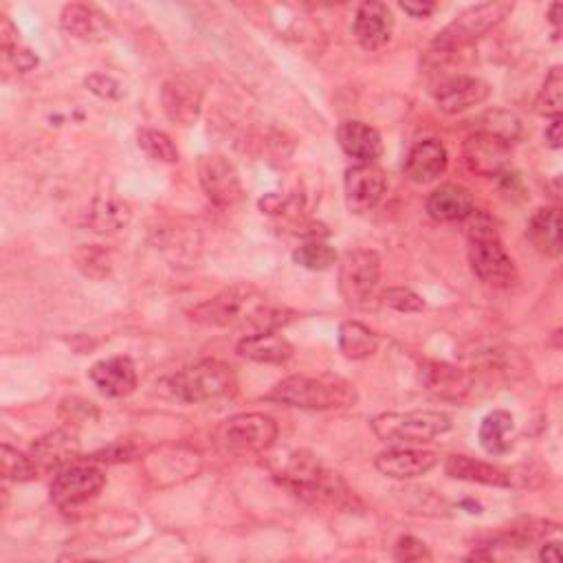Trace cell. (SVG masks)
I'll list each match as a JSON object with an SVG mask.
<instances>
[{
	"label": "cell",
	"instance_id": "ffe728a7",
	"mask_svg": "<svg viewBox=\"0 0 563 563\" xmlns=\"http://www.w3.org/2000/svg\"><path fill=\"white\" fill-rule=\"evenodd\" d=\"M62 29L82 42H104L111 34L108 18L91 5H66L60 16Z\"/></svg>",
	"mask_w": 563,
	"mask_h": 563
},
{
	"label": "cell",
	"instance_id": "e0dca14e",
	"mask_svg": "<svg viewBox=\"0 0 563 563\" xmlns=\"http://www.w3.org/2000/svg\"><path fill=\"white\" fill-rule=\"evenodd\" d=\"M438 464V456L434 451L423 449H408V447H396L387 449L376 456L374 466L383 475L392 479H412L419 475H425Z\"/></svg>",
	"mask_w": 563,
	"mask_h": 563
},
{
	"label": "cell",
	"instance_id": "52a82bcc",
	"mask_svg": "<svg viewBox=\"0 0 563 563\" xmlns=\"http://www.w3.org/2000/svg\"><path fill=\"white\" fill-rule=\"evenodd\" d=\"M106 485L98 462H71L60 469L51 485V502L62 511H73L93 500Z\"/></svg>",
	"mask_w": 563,
	"mask_h": 563
},
{
	"label": "cell",
	"instance_id": "d6986e66",
	"mask_svg": "<svg viewBox=\"0 0 563 563\" xmlns=\"http://www.w3.org/2000/svg\"><path fill=\"white\" fill-rule=\"evenodd\" d=\"M447 170V150L436 139L419 141L406 158V177L412 183L427 185L443 177Z\"/></svg>",
	"mask_w": 563,
	"mask_h": 563
},
{
	"label": "cell",
	"instance_id": "60d3db41",
	"mask_svg": "<svg viewBox=\"0 0 563 563\" xmlns=\"http://www.w3.org/2000/svg\"><path fill=\"white\" fill-rule=\"evenodd\" d=\"M400 10H404L406 14H410L412 18H427L436 12V5L434 3H423V0H419V3H400Z\"/></svg>",
	"mask_w": 563,
	"mask_h": 563
},
{
	"label": "cell",
	"instance_id": "e575fe53",
	"mask_svg": "<svg viewBox=\"0 0 563 563\" xmlns=\"http://www.w3.org/2000/svg\"><path fill=\"white\" fill-rule=\"evenodd\" d=\"M482 124V132H489V135H496L500 137L502 141H507L509 145L520 137L522 132V124L520 119L513 115V113H507V111H494V113H487L485 117L479 119Z\"/></svg>",
	"mask_w": 563,
	"mask_h": 563
},
{
	"label": "cell",
	"instance_id": "8d00e7d4",
	"mask_svg": "<svg viewBox=\"0 0 563 563\" xmlns=\"http://www.w3.org/2000/svg\"><path fill=\"white\" fill-rule=\"evenodd\" d=\"M85 85L91 93H95L98 98H104V100H119L124 95V89L117 79H113L111 75H104V73L89 75L85 79Z\"/></svg>",
	"mask_w": 563,
	"mask_h": 563
},
{
	"label": "cell",
	"instance_id": "cb8c5ba5",
	"mask_svg": "<svg viewBox=\"0 0 563 563\" xmlns=\"http://www.w3.org/2000/svg\"><path fill=\"white\" fill-rule=\"evenodd\" d=\"M526 238L530 245L548 256L556 258L561 254V214L559 207H541L537 209L526 227Z\"/></svg>",
	"mask_w": 563,
	"mask_h": 563
},
{
	"label": "cell",
	"instance_id": "4fadbf2b",
	"mask_svg": "<svg viewBox=\"0 0 563 563\" xmlns=\"http://www.w3.org/2000/svg\"><path fill=\"white\" fill-rule=\"evenodd\" d=\"M346 203L350 212L366 214L379 205L387 190V179L374 164H359L346 172Z\"/></svg>",
	"mask_w": 563,
	"mask_h": 563
},
{
	"label": "cell",
	"instance_id": "9a60e30c",
	"mask_svg": "<svg viewBox=\"0 0 563 563\" xmlns=\"http://www.w3.org/2000/svg\"><path fill=\"white\" fill-rule=\"evenodd\" d=\"M489 95H491V87L485 82V79L471 77V75H456L438 87L436 102L440 111L449 115H458L482 104Z\"/></svg>",
	"mask_w": 563,
	"mask_h": 563
},
{
	"label": "cell",
	"instance_id": "4316f807",
	"mask_svg": "<svg viewBox=\"0 0 563 563\" xmlns=\"http://www.w3.org/2000/svg\"><path fill=\"white\" fill-rule=\"evenodd\" d=\"M423 374L427 389L443 400H460L471 389L469 374L453 366L432 363Z\"/></svg>",
	"mask_w": 563,
	"mask_h": 563
},
{
	"label": "cell",
	"instance_id": "2e32d148",
	"mask_svg": "<svg viewBox=\"0 0 563 563\" xmlns=\"http://www.w3.org/2000/svg\"><path fill=\"white\" fill-rule=\"evenodd\" d=\"M394 31V16L385 3H363L355 16V38L366 51L383 49Z\"/></svg>",
	"mask_w": 563,
	"mask_h": 563
},
{
	"label": "cell",
	"instance_id": "8fae6325",
	"mask_svg": "<svg viewBox=\"0 0 563 563\" xmlns=\"http://www.w3.org/2000/svg\"><path fill=\"white\" fill-rule=\"evenodd\" d=\"M199 181L205 196L220 209H231L243 201V183L229 158L220 154H207L199 161Z\"/></svg>",
	"mask_w": 563,
	"mask_h": 563
},
{
	"label": "cell",
	"instance_id": "484cf974",
	"mask_svg": "<svg viewBox=\"0 0 563 563\" xmlns=\"http://www.w3.org/2000/svg\"><path fill=\"white\" fill-rule=\"evenodd\" d=\"M445 471L453 479L477 482V485H487V487H511V477L507 471L489 462L473 460L469 456H451L445 462Z\"/></svg>",
	"mask_w": 563,
	"mask_h": 563
},
{
	"label": "cell",
	"instance_id": "ab89813d",
	"mask_svg": "<svg viewBox=\"0 0 563 563\" xmlns=\"http://www.w3.org/2000/svg\"><path fill=\"white\" fill-rule=\"evenodd\" d=\"M135 456V449L130 445L124 443H115L113 447L100 451L93 456L95 462H121V460H130Z\"/></svg>",
	"mask_w": 563,
	"mask_h": 563
},
{
	"label": "cell",
	"instance_id": "7a4b0ae2",
	"mask_svg": "<svg viewBox=\"0 0 563 563\" xmlns=\"http://www.w3.org/2000/svg\"><path fill=\"white\" fill-rule=\"evenodd\" d=\"M462 222H466L469 263L473 273L496 289H509L515 284L517 267L502 245L496 222L477 209H473Z\"/></svg>",
	"mask_w": 563,
	"mask_h": 563
},
{
	"label": "cell",
	"instance_id": "5b68a950",
	"mask_svg": "<svg viewBox=\"0 0 563 563\" xmlns=\"http://www.w3.org/2000/svg\"><path fill=\"white\" fill-rule=\"evenodd\" d=\"M267 299L247 284H235L212 297L209 302L196 306L190 317L199 324L207 327H240L245 329L254 312L265 304Z\"/></svg>",
	"mask_w": 563,
	"mask_h": 563
},
{
	"label": "cell",
	"instance_id": "d590c367",
	"mask_svg": "<svg viewBox=\"0 0 563 563\" xmlns=\"http://www.w3.org/2000/svg\"><path fill=\"white\" fill-rule=\"evenodd\" d=\"M383 304L398 310V312H421L425 308V302L421 295H417L410 289H387L383 293Z\"/></svg>",
	"mask_w": 563,
	"mask_h": 563
},
{
	"label": "cell",
	"instance_id": "44dd1931",
	"mask_svg": "<svg viewBox=\"0 0 563 563\" xmlns=\"http://www.w3.org/2000/svg\"><path fill=\"white\" fill-rule=\"evenodd\" d=\"M79 456V443L71 432H51L36 440L31 447V460L38 473L60 471Z\"/></svg>",
	"mask_w": 563,
	"mask_h": 563
},
{
	"label": "cell",
	"instance_id": "9c48e42d",
	"mask_svg": "<svg viewBox=\"0 0 563 563\" xmlns=\"http://www.w3.org/2000/svg\"><path fill=\"white\" fill-rule=\"evenodd\" d=\"M513 12V3H482L462 12L449 27H445L434 47L440 51H456L475 42L482 34H487L496 25H500Z\"/></svg>",
	"mask_w": 563,
	"mask_h": 563
},
{
	"label": "cell",
	"instance_id": "ee69618b",
	"mask_svg": "<svg viewBox=\"0 0 563 563\" xmlns=\"http://www.w3.org/2000/svg\"><path fill=\"white\" fill-rule=\"evenodd\" d=\"M561 3H554L552 8H550V23L556 27V31H559V25H561Z\"/></svg>",
	"mask_w": 563,
	"mask_h": 563
},
{
	"label": "cell",
	"instance_id": "d4e9b609",
	"mask_svg": "<svg viewBox=\"0 0 563 563\" xmlns=\"http://www.w3.org/2000/svg\"><path fill=\"white\" fill-rule=\"evenodd\" d=\"M235 353L256 361V363H286L293 357V346L278 333H260V335H245L238 342Z\"/></svg>",
	"mask_w": 563,
	"mask_h": 563
},
{
	"label": "cell",
	"instance_id": "1f68e13d",
	"mask_svg": "<svg viewBox=\"0 0 563 563\" xmlns=\"http://www.w3.org/2000/svg\"><path fill=\"white\" fill-rule=\"evenodd\" d=\"M293 260L308 271H327L337 263V254L331 245L312 240V243H306L293 252Z\"/></svg>",
	"mask_w": 563,
	"mask_h": 563
},
{
	"label": "cell",
	"instance_id": "f546056e",
	"mask_svg": "<svg viewBox=\"0 0 563 563\" xmlns=\"http://www.w3.org/2000/svg\"><path fill=\"white\" fill-rule=\"evenodd\" d=\"M379 337L359 321H344L340 327V350L348 359H368L376 353Z\"/></svg>",
	"mask_w": 563,
	"mask_h": 563
},
{
	"label": "cell",
	"instance_id": "ac0fdd59",
	"mask_svg": "<svg viewBox=\"0 0 563 563\" xmlns=\"http://www.w3.org/2000/svg\"><path fill=\"white\" fill-rule=\"evenodd\" d=\"M95 387L111 398H124L137 389V368L128 357H113L98 361L89 370Z\"/></svg>",
	"mask_w": 563,
	"mask_h": 563
},
{
	"label": "cell",
	"instance_id": "83f0119b",
	"mask_svg": "<svg viewBox=\"0 0 563 563\" xmlns=\"http://www.w3.org/2000/svg\"><path fill=\"white\" fill-rule=\"evenodd\" d=\"M87 220L93 227V231L113 233L130 220V207L115 196H100L93 201Z\"/></svg>",
	"mask_w": 563,
	"mask_h": 563
},
{
	"label": "cell",
	"instance_id": "f1b7e54d",
	"mask_svg": "<svg viewBox=\"0 0 563 563\" xmlns=\"http://www.w3.org/2000/svg\"><path fill=\"white\" fill-rule=\"evenodd\" d=\"M511 430H513V417L504 410H496L487 414L479 425V434H477L479 445L491 456L507 453L511 449V440H509Z\"/></svg>",
	"mask_w": 563,
	"mask_h": 563
},
{
	"label": "cell",
	"instance_id": "d6a6232c",
	"mask_svg": "<svg viewBox=\"0 0 563 563\" xmlns=\"http://www.w3.org/2000/svg\"><path fill=\"white\" fill-rule=\"evenodd\" d=\"M139 148L154 161L161 164H177L179 161V148L175 141L161 130H141L139 132Z\"/></svg>",
	"mask_w": 563,
	"mask_h": 563
},
{
	"label": "cell",
	"instance_id": "3957f363",
	"mask_svg": "<svg viewBox=\"0 0 563 563\" xmlns=\"http://www.w3.org/2000/svg\"><path fill=\"white\" fill-rule=\"evenodd\" d=\"M269 400H278V404L302 408V410H337V408H350L357 400V392L350 383L342 379L331 376H286L282 379L271 394Z\"/></svg>",
	"mask_w": 563,
	"mask_h": 563
},
{
	"label": "cell",
	"instance_id": "7c38bea8",
	"mask_svg": "<svg viewBox=\"0 0 563 563\" xmlns=\"http://www.w3.org/2000/svg\"><path fill=\"white\" fill-rule=\"evenodd\" d=\"M462 154H464V164L471 172L494 179L507 172L511 145L496 135L477 130L466 137L462 145Z\"/></svg>",
	"mask_w": 563,
	"mask_h": 563
},
{
	"label": "cell",
	"instance_id": "8992f818",
	"mask_svg": "<svg viewBox=\"0 0 563 563\" xmlns=\"http://www.w3.org/2000/svg\"><path fill=\"white\" fill-rule=\"evenodd\" d=\"M235 387V372L222 361H199L172 376L170 389L185 404H203L227 396Z\"/></svg>",
	"mask_w": 563,
	"mask_h": 563
},
{
	"label": "cell",
	"instance_id": "7bdbcfd3",
	"mask_svg": "<svg viewBox=\"0 0 563 563\" xmlns=\"http://www.w3.org/2000/svg\"><path fill=\"white\" fill-rule=\"evenodd\" d=\"M539 559H541V561H552V563H559V561H561V550H559V541H546V543L541 546Z\"/></svg>",
	"mask_w": 563,
	"mask_h": 563
},
{
	"label": "cell",
	"instance_id": "5bb4252c",
	"mask_svg": "<svg viewBox=\"0 0 563 563\" xmlns=\"http://www.w3.org/2000/svg\"><path fill=\"white\" fill-rule=\"evenodd\" d=\"M161 102H164V111L170 121L190 126L199 119L203 108V91L196 87L194 79L188 75H179L168 79L161 91Z\"/></svg>",
	"mask_w": 563,
	"mask_h": 563
},
{
	"label": "cell",
	"instance_id": "f35d334b",
	"mask_svg": "<svg viewBox=\"0 0 563 563\" xmlns=\"http://www.w3.org/2000/svg\"><path fill=\"white\" fill-rule=\"evenodd\" d=\"M0 44H3L5 55H14L18 51V29L12 25L8 16L0 21Z\"/></svg>",
	"mask_w": 563,
	"mask_h": 563
},
{
	"label": "cell",
	"instance_id": "836d02e7",
	"mask_svg": "<svg viewBox=\"0 0 563 563\" xmlns=\"http://www.w3.org/2000/svg\"><path fill=\"white\" fill-rule=\"evenodd\" d=\"M0 471H3L5 479L14 482H29L38 477V469L31 456H25L10 445H3V449H0Z\"/></svg>",
	"mask_w": 563,
	"mask_h": 563
},
{
	"label": "cell",
	"instance_id": "30bf717a",
	"mask_svg": "<svg viewBox=\"0 0 563 563\" xmlns=\"http://www.w3.org/2000/svg\"><path fill=\"white\" fill-rule=\"evenodd\" d=\"M278 438V423L258 412L238 414L218 430V440L233 451H265Z\"/></svg>",
	"mask_w": 563,
	"mask_h": 563
},
{
	"label": "cell",
	"instance_id": "74e56055",
	"mask_svg": "<svg viewBox=\"0 0 563 563\" xmlns=\"http://www.w3.org/2000/svg\"><path fill=\"white\" fill-rule=\"evenodd\" d=\"M394 559H396V561H423V559L430 561L432 554L427 552V548H425L423 541H419L417 537L406 535V537H400V539L396 541V546H394Z\"/></svg>",
	"mask_w": 563,
	"mask_h": 563
},
{
	"label": "cell",
	"instance_id": "4dcf8cb0",
	"mask_svg": "<svg viewBox=\"0 0 563 563\" xmlns=\"http://www.w3.org/2000/svg\"><path fill=\"white\" fill-rule=\"evenodd\" d=\"M561 108H563V71L561 66H554L546 77L539 98L535 100V111L543 117L554 119L561 117Z\"/></svg>",
	"mask_w": 563,
	"mask_h": 563
},
{
	"label": "cell",
	"instance_id": "7402d4cb",
	"mask_svg": "<svg viewBox=\"0 0 563 563\" xmlns=\"http://www.w3.org/2000/svg\"><path fill=\"white\" fill-rule=\"evenodd\" d=\"M337 141L342 145V150L357 158L359 164H374V161L381 156L383 152V141H381V135L363 124V121H344L337 130Z\"/></svg>",
	"mask_w": 563,
	"mask_h": 563
},
{
	"label": "cell",
	"instance_id": "603a6c76",
	"mask_svg": "<svg viewBox=\"0 0 563 563\" xmlns=\"http://www.w3.org/2000/svg\"><path fill=\"white\" fill-rule=\"evenodd\" d=\"M475 209L473 194L462 185H443L427 199V212L438 222H462Z\"/></svg>",
	"mask_w": 563,
	"mask_h": 563
},
{
	"label": "cell",
	"instance_id": "ba28073f",
	"mask_svg": "<svg viewBox=\"0 0 563 563\" xmlns=\"http://www.w3.org/2000/svg\"><path fill=\"white\" fill-rule=\"evenodd\" d=\"M381 282V258L376 252H348L340 265V293L348 306L368 308Z\"/></svg>",
	"mask_w": 563,
	"mask_h": 563
},
{
	"label": "cell",
	"instance_id": "277c9868",
	"mask_svg": "<svg viewBox=\"0 0 563 563\" xmlns=\"http://www.w3.org/2000/svg\"><path fill=\"white\" fill-rule=\"evenodd\" d=\"M374 436L389 445H423L451 430V419L443 412L421 410L408 414H381L370 423Z\"/></svg>",
	"mask_w": 563,
	"mask_h": 563
},
{
	"label": "cell",
	"instance_id": "b9f144b4",
	"mask_svg": "<svg viewBox=\"0 0 563 563\" xmlns=\"http://www.w3.org/2000/svg\"><path fill=\"white\" fill-rule=\"evenodd\" d=\"M546 141L554 150L561 148V141H563V137H561V117H554L552 124L546 128Z\"/></svg>",
	"mask_w": 563,
	"mask_h": 563
},
{
	"label": "cell",
	"instance_id": "6da1fadb",
	"mask_svg": "<svg viewBox=\"0 0 563 563\" xmlns=\"http://www.w3.org/2000/svg\"><path fill=\"white\" fill-rule=\"evenodd\" d=\"M278 479L291 494L312 507L335 511H355L361 507L342 475L327 469L315 456L297 453Z\"/></svg>",
	"mask_w": 563,
	"mask_h": 563
}]
</instances>
